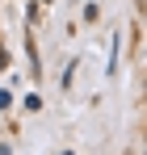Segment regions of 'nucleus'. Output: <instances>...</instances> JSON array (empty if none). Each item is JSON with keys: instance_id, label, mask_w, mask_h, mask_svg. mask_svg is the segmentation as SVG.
Here are the masks:
<instances>
[{"instance_id": "obj_1", "label": "nucleus", "mask_w": 147, "mask_h": 155, "mask_svg": "<svg viewBox=\"0 0 147 155\" xmlns=\"http://www.w3.org/2000/svg\"><path fill=\"white\" fill-rule=\"evenodd\" d=\"M63 155H72V151H63Z\"/></svg>"}]
</instances>
